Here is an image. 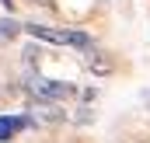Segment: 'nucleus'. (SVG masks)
<instances>
[{
	"label": "nucleus",
	"mask_w": 150,
	"mask_h": 143,
	"mask_svg": "<svg viewBox=\"0 0 150 143\" xmlns=\"http://www.w3.org/2000/svg\"><path fill=\"white\" fill-rule=\"evenodd\" d=\"M28 91L35 98H42V101H63V98L77 94V87L67 84V80H35V84H28Z\"/></svg>",
	"instance_id": "obj_2"
},
{
	"label": "nucleus",
	"mask_w": 150,
	"mask_h": 143,
	"mask_svg": "<svg viewBox=\"0 0 150 143\" xmlns=\"http://www.w3.org/2000/svg\"><path fill=\"white\" fill-rule=\"evenodd\" d=\"M0 4H4V7H7V11H11V7H14V0H0Z\"/></svg>",
	"instance_id": "obj_6"
},
{
	"label": "nucleus",
	"mask_w": 150,
	"mask_h": 143,
	"mask_svg": "<svg viewBox=\"0 0 150 143\" xmlns=\"http://www.w3.org/2000/svg\"><path fill=\"white\" fill-rule=\"evenodd\" d=\"M87 67H91L94 73H108V70H112V59L101 56V52H91V56H87Z\"/></svg>",
	"instance_id": "obj_4"
},
{
	"label": "nucleus",
	"mask_w": 150,
	"mask_h": 143,
	"mask_svg": "<svg viewBox=\"0 0 150 143\" xmlns=\"http://www.w3.org/2000/svg\"><path fill=\"white\" fill-rule=\"evenodd\" d=\"M14 35H21V25H18V21H11V18H4V21H0V45H4V42H11Z\"/></svg>",
	"instance_id": "obj_5"
},
{
	"label": "nucleus",
	"mask_w": 150,
	"mask_h": 143,
	"mask_svg": "<svg viewBox=\"0 0 150 143\" xmlns=\"http://www.w3.org/2000/svg\"><path fill=\"white\" fill-rule=\"evenodd\" d=\"M21 32H28L32 38H42V42H56V45H77V49H91L94 42L91 35L77 32V28H49V25H21Z\"/></svg>",
	"instance_id": "obj_1"
},
{
	"label": "nucleus",
	"mask_w": 150,
	"mask_h": 143,
	"mask_svg": "<svg viewBox=\"0 0 150 143\" xmlns=\"http://www.w3.org/2000/svg\"><path fill=\"white\" fill-rule=\"evenodd\" d=\"M32 4H49V0H32Z\"/></svg>",
	"instance_id": "obj_7"
},
{
	"label": "nucleus",
	"mask_w": 150,
	"mask_h": 143,
	"mask_svg": "<svg viewBox=\"0 0 150 143\" xmlns=\"http://www.w3.org/2000/svg\"><path fill=\"white\" fill-rule=\"evenodd\" d=\"M25 126H32L28 115H0V143H11L14 133H21Z\"/></svg>",
	"instance_id": "obj_3"
}]
</instances>
